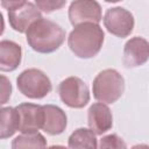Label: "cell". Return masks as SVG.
Listing matches in <instances>:
<instances>
[{"label":"cell","mask_w":149,"mask_h":149,"mask_svg":"<svg viewBox=\"0 0 149 149\" xmlns=\"http://www.w3.org/2000/svg\"><path fill=\"white\" fill-rule=\"evenodd\" d=\"M26 38L29 47L40 54H50L56 51L65 40V30L54 21L38 19L30 24L26 31Z\"/></svg>","instance_id":"obj_1"},{"label":"cell","mask_w":149,"mask_h":149,"mask_svg":"<svg viewBox=\"0 0 149 149\" xmlns=\"http://www.w3.org/2000/svg\"><path fill=\"white\" fill-rule=\"evenodd\" d=\"M104 30L99 23L85 22L74 26L68 37L70 50L79 58H92L101 49Z\"/></svg>","instance_id":"obj_2"},{"label":"cell","mask_w":149,"mask_h":149,"mask_svg":"<svg viewBox=\"0 0 149 149\" xmlns=\"http://www.w3.org/2000/svg\"><path fill=\"white\" fill-rule=\"evenodd\" d=\"M93 97L104 104H113L119 100L125 91V79L114 69L102 70L97 74L92 84Z\"/></svg>","instance_id":"obj_3"},{"label":"cell","mask_w":149,"mask_h":149,"mask_svg":"<svg viewBox=\"0 0 149 149\" xmlns=\"http://www.w3.org/2000/svg\"><path fill=\"white\" fill-rule=\"evenodd\" d=\"M19 91L30 99H42L47 97L51 88L49 77L38 69H27L22 71L16 78Z\"/></svg>","instance_id":"obj_4"},{"label":"cell","mask_w":149,"mask_h":149,"mask_svg":"<svg viewBox=\"0 0 149 149\" xmlns=\"http://www.w3.org/2000/svg\"><path fill=\"white\" fill-rule=\"evenodd\" d=\"M61 100L71 108H83L90 101L87 85L78 77L71 76L62 80L58 85Z\"/></svg>","instance_id":"obj_5"},{"label":"cell","mask_w":149,"mask_h":149,"mask_svg":"<svg viewBox=\"0 0 149 149\" xmlns=\"http://www.w3.org/2000/svg\"><path fill=\"white\" fill-rule=\"evenodd\" d=\"M105 28L112 35L118 37H127L130 35L134 28V16L133 14L122 8V7H113L106 10L104 16Z\"/></svg>","instance_id":"obj_6"},{"label":"cell","mask_w":149,"mask_h":149,"mask_svg":"<svg viewBox=\"0 0 149 149\" xmlns=\"http://www.w3.org/2000/svg\"><path fill=\"white\" fill-rule=\"evenodd\" d=\"M68 14L73 27L85 22L99 23L102 19L101 7L97 0H73Z\"/></svg>","instance_id":"obj_7"},{"label":"cell","mask_w":149,"mask_h":149,"mask_svg":"<svg viewBox=\"0 0 149 149\" xmlns=\"http://www.w3.org/2000/svg\"><path fill=\"white\" fill-rule=\"evenodd\" d=\"M20 115V127L21 133H36L43 127L44 122V108L43 106L23 102L16 106Z\"/></svg>","instance_id":"obj_8"},{"label":"cell","mask_w":149,"mask_h":149,"mask_svg":"<svg viewBox=\"0 0 149 149\" xmlns=\"http://www.w3.org/2000/svg\"><path fill=\"white\" fill-rule=\"evenodd\" d=\"M149 59V42L140 36L128 40L123 48V64L127 68L143 65Z\"/></svg>","instance_id":"obj_9"},{"label":"cell","mask_w":149,"mask_h":149,"mask_svg":"<svg viewBox=\"0 0 149 149\" xmlns=\"http://www.w3.org/2000/svg\"><path fill=\"white\" fill-rule=\"evenodd\" d=\"M41 17L42 15L40 8L31 2H27L16 9L8 10L9 24L15 31L19 33H26L30 24Z\"/></svg>","instance_id":"obj_10"},{"label":"cell","mask_w":149,"mask_h":149,"mask_svg":"<svg viewBox=\"0 0 149 149\" xmlns=\"http://www.w3.org/2000/svg\"><path fill=\"white\" fill-rule=\"evenodd\" d=\"M87 122L95 135H102L113 126V116L108 106L104 102H95L90 106L87 112Z\"/></svg>","instance_id":"obj_11"},{"label":"cell","mask_w":149,"mask_h":149,"mask_svg":"<svg viewBox=\"0 0 149 149\" xmlns=\"http://www.w3.org/2000/svg\"><path fill=\"white\" fill-rule=\"evenodd\" d=\"M44 122L42 129L49 135L62 134L68 123L65 112L55 105H44Z\"/></svg>","instance_id":"obj_12"},{"label":"cell","mask_w":149,"mask_h":149,"mask_svg":"<svg viewBox=\"0 0 149 149\" xmlns=\"http://www.w3.org/2000/svg\"><path fill=\"white\" fill-rule=\"evenodd\" d=\"M22 49L21 47L8 40L0 42V70L2 72H10L17 69L21 63Z\"/></svg>","instance_id":"obj_13"},{"label":"cell","mask_w":149,"mask_h":149,"mask_svg":"<svg viewBox=\"0 0 149 149\" xmlns=\"http://www.w3.org/2000/svg\"><path fill=\"white\" fill-rule=\"evenodd\" d=\"M20 115L13 107H2L0 109V137L2 140L10 137L19 130Z\"/></svg>","instance_id":"obj_14"},{"label":"cell","mask_w":149,"mask_h":149,"mask_svg":"<svg viewBox=\"0 0 149 149\" xmlns=\"http://www.w3.org/2000/svg\"><path fill=\"white\" fill-rule=\"evenodd\" d=\"M69 148H87L95 149L98 147L95 133L87 128H78L76 129L68 140Z\"/></svg>","instance_id":"obj_15"},{"label":"cell","mask_w":149,"mask_h":149,"mask_svg":"<svg viewBox=\"0 0 149 149\" xmlns=\"http://www.w3.org/2000/svg\"><path fill=\"white\" fill-rule=\"evenodd\" d=\"M47 141L42 134L36 133H22L16 136L12 142L13 149L20 148H45Z\"/></svg>","instance_id":"obj_16"},{"label":"cell","mask_w":149,"mask_h":149,"mask_svg":"<svg viewBox=\"0 0 149 149\" xmlns=\"http://www.w3.org/2000/svg\"><path fill=\"white\" fill-rule=\"evenodd\" d=\"M66 0H35V5L44 13L58 10L65 6Z\"/></svg>","instance_id":"obj_17"},{"label":"cell","mask_w":149,"mask_h":149,"mask_svg":"<svg viewBox=\"0 0 149 149\" xmlns=\"http://www.w3.org/2000/svg\"><path fill=\"white\" fill-rule=\"evenodd\" d=\"M99 147L102 148H126V143L122 141L121 137H119L115 134H111L107 136H104L100 140V144Z\"/></svg>","instance_id":"obj_18"},{"label":"cell","mask_w":149,"mask_h":149,"mask_svg":"<svg viewBox=\"0 0 149 149\" xmlns=\"http://www.w3.org/2000/svg\"><path fill=\"white\" fill-rule=\"evenodd\" d=\"M12 94V85L10 81L3 76L1 74V105H5L7 102V100L10 98Z\"/></svg>","instance_id":"obj_19"},{"label":"cell","mask_w":149,"mask_h":149,"mask_svg":"<svg viewBox=\"0 0 149 149\" xmlns=\"http://www.w3.org/2000/svg\"><path fill=\"white\" fill-rule=\"evenodd\" d=\"M24 3H27V0H1V6L7 10L16 9Z\"/></svg>","instance_id":"obj_20"},{"label":"cell","mask_w":149,"mask_h":149,"mask_svg":"<svg viewBox=\"0 0 149 149\" xmlns=\"http://www.w3.org/2000/svg\"><path fill=\"white\" fill-rule=\"evenodd\" d=\"M106 2H119V1H122V0H105Z\"/></svg>","instance_id":"obj_21"}]
</instances>
